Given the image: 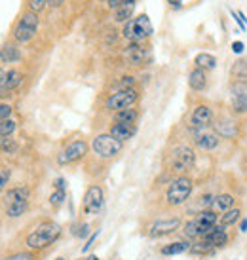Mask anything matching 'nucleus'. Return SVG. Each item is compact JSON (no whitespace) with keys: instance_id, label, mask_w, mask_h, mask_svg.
Masks as SVG:
<instances>
[{"instance_id":"nucleus-1","label":"nucleus","mask_w":247,"mask_h":260,"mask_svg":"<svg viewBox=\"0 0 247 260\" xmlns=\"http://www.w3.org/2000/svg\"><path fill=\"white\" fill-rule=\"evenodd\" d=\"M61 236V226L51 220L38 224L35 230L27 236V247L33 251H42L46 247H50L51 243H55Z\"/></svg>"},{"instance_id":"nucleus-2","label":"nucleus","mask_w":247,"mask_h":260,"mask_svg":"<svg viewBox=\"0 0 247 260\" xmlns=\"http://www.w3.org/2000/svg\"><path fill=\"white\" fill-rule=\"evenodd\" d=\"M192 190H194V182L190 177H177L173 181L169 182V186L166 190V202L167 205H171V207H179L182 203H187V200L190 198L192 194Z\"/></svg>"},{"instance_id":"nucleus-3","label":"nucleus","mask_w":247,"mask_h":260,"mask_svg":"<svg viewBox=\"0 0 247 260\" xmlns=\"http://www.w3.org/2000/svg\"><path fill=\"white\" fill-rule=\"evenodd\" d=\"M152 32H154V27L146 14H141L137 17L130 19L128 23H123V30H122L123 37L128 38V40H131V42H143V40L152 37Z\"/></svg>"},{"instance_id":"nucleus-4","label":"nucleus","mask_w":247,"mask_h":260,"mask_svg":"<svg viewBox=\"0 0 247 260\" xmlns=\"http://www.w3.org/2000/svg\"><path fill=\"white\" fill-rule=\"evenodd\" d=\"M38 25H40V17L38 14L35 12H25V14L19 17V21L15 23L14 30H12V35H14V40L19 44H27L30 42L33 38L37 37L38 32Z\"/></svg>"},{"instance_id":"nucleus-5","label":"nucleus","mask_w":247,"mask_h":260,"mask_svg":"<svg viewBox=\"0 0 247 260\" xmlns=\"http://www.w3.org/2000/svg\"><path fill=\"white\" fill-rule=\"evenodd\" d=\"M196 164V154L190 146H175L169 154V171L173 173H187Z\"/></svg>"},{"instance_id":"nucleus-6","label":"nucleus","mask_w":247,"mask_h":260,"mask_svg":"<svg viewBox=\"0 0 247 260\" xmlns=\"http://www.w3.org/2000/svg\"><path fill=\"white\" fill-rule=\"evenodd\" d=\"M139 101V91L137 87H128V89H118L114 93H110L105 101V110L109 112H118L123 109H131L135 103Z\"/></svg>"},{"instance_id":"nucleus-7","label":"nucleus","mask_w":247,"mask_h":260,"mask_svg":"<svg viewBox=\"0 0 247 260\" xmlns=\"http://www.w3.org/2000/svg\"><path fill=\"white\" fill-rule=\"evenodd\" d=\"M91 148H94V152L99 156V158L112 159L122 152L123 143H120L118 139H114L110 133H101V135L94 137V141H91Z\"/></svg>"},{"instance_id":"nucleus-8","label":"nucleus","mask_w":247,"mask_h":260,"mask_svg":"<svg viewBox=\"0 0 247 260\" xmlns=\"http://www.w3.org/2000/svg\"><path fill=\"white\" fill-rule=\"evenodd\" d=\"M105 207V192L99 184H91V186L86 190L84 194V200H82V209H84V215H99Z\"/></svg>"},{"instance_id":"nucleus-9","label":"nucleus","mask_w":247,"mask_h":260,"mask_svg":"<svg viewBox=\"0 0 247 260\" xmlns=\"http://www.w3.org/2000/svg\"><path fill=\"white\" fill-rule=\"evenodd\" d=\"M87 154V143L86 141H73L57 154V164L59 166H73L76 161H80L84 156Z\"/></svg>"},{"instance_id":"nucleus-10","label":"nucleus","mask_w":247,"mask_h":260,"mask_svg":"<svg viewBox=\"0 0 247 260\" xmlns=\"http://www.w3.org/2000/svg\"><path fill=\"white\" fill-rule=\"evenodd\" d=\"M209 125H213V109L209 105H198L190 116V129H209Z\"/></svg>"},{"instance_id":"nucleus-11","label":"nucleus","mask_w":247,"mask_h":260,"mask_svg":"<svg viewBox=\"0 0 247 260\" xmlns=\"http://www.w3.org/2000/svg\"><path fill=\"white\" fill-rule=\"evenodd\" d=\"M182 226V220L179 217H169V218H160V220H156V222L150 226V230H148V236L150 238H166L169 234H173L177 232L179 228Z\"/></svg>"},{"instance_id":"nucleus-12","label":"nucleus","mask_w":247,"mask_h":260,"mask_svg":"<svg viewBox=\"0 0 247 260\" xmlns=\"http://www.w3.org/2000/svg\"><path fill=\"white\" fill-rule=\"evenodd\" d=\"M123 55H126L130 65H145L146 61L150 59V50L143 42H131L126 48Z\"/></svg>"},{"instance_id":"nucleus-13","label":"nucleus","mask_w":247,"mask_h":260,"mask_svg":"<svg viewBox=\"0 0 247 260\" xmlns=\"http://www.w3.org/2000/svg\"><path fill=\"white\" fill-rule=\"evenodd\" d=\"M194 133V143H196L198 148L202 150H215L219 145H221V137H219L215 131L209 129H200V131H192Z\"/></svg>"},{"instance_id":"nucleus-14","label":"nucleus","mask_w":247,"mask_h":260,"mask_svg":"<svg viewBox=\"0 0 247 260\" xmlns=\"http://www.w3.org/2000/svg\"><path fill=\"white\" fill-rule=\"evenodd\" d=\"M213 131L223 139H234L240 133V125L234 118H219L217 122H213Z\"/></svg>"},{"instance_id":"nucleus-15","label":"nucleus","mask_w":247,"mask_h":260,"mask_svg":"<svg viewBox=\"0 0 247 260\" xmlns=\"http://www.w3.org/2000/svg\"><path fill=\"white\" fill-rule=\"evenodd\" d=\"M202 241H204L209 249H219V247H225L226 243H228V232H226L225 226L217 224L213 230H209L207 234H204V236H202Z\"/></svg>"},{"instance_id":"nucleus-16","label":"nucleus","mask_w":247,"mask_h":260,"mask_svg":"<svg viewBox=\"0 0 247 260\" xmlns=\"http://www.w3.org/2000/svg\"><path fill=\"white\" fill-rule=\"evenodd\" d=\"M198 230H200V236L207 234L209 230H213L219 224V215L213 209H204L202 213H198V217L194 218Z\"/></svg>"},{"instance_id":"nucleus-17","label":"nucleus","mask_w":247,"mask_h":260,"mask_svg":"<svg viewBox=\"0 0 247 260\" xmlns=\"http://www.w3.org/2000/svg\"><path fill=\"white\" fill-rule=\"evenodd\" d=\"M109 133L112 135L114 139H118L120 143H126V141H130L135 133H137V125L135 123H123V122H114L110 125Z\"/></svg>"},{"instance_id":"nucleus-18","label":"nucleus","mask_w":247,"mask_h":260,"mask_svg":"<svg viewBox=\"0 0 247 260\" xmlns=\"http://www.w3.org/2000/svg\"><path fill=\"white\" fill-rule=\"evenodd\" d=\"M189 86L190 89H194V91H204L205 87H207V73H205L204 69H192L189 74Z\"/></svg>"},{"instance_id":"nucleus-19","label":"nucleus","mask_w":247,"mask_h":260,"mask_svg":"<svg viewBox=\"0 0 247 260\" xmlns=\"http://www.w3.org/2000/svg\"><path fill=\"white\" fill-rule=\"evenodd\" d=\"M135 0H123L122 4L114 10V21L116 23H128L133 19V12H135Z\"/></svg>"},{"instance_id":"nucleus-20","label":"nucleus","mask_w":247,"mask_h":260,"mask_svg":"<svg viewBox=\"0 0 247 260\" xmlns=\"http://www.w3.org/2000/svg\"><path fill=\"white\" fill-rule=\"evenodd\" d=\"M23 82V76L19 71H15V69H8V74L4 82H2V86H0V91L2 93H8V91H14L15 87L19 86Z\"/></svg>"},{"instance_id":"nucleus-21","label":"nucleus","mask_w":247,"mask_h":260,"mask_svg":"<svg viewBox=\"0 0 247 260\" xmlns=\"http://www.w3.org/2000/svg\"><path fill=\"white\" fill-rule=\"evenodd\" d=\"M29 196H30V190L27 186L10 188V190H6V194H4V205L19 202V200H29Z\"/></svg>"},{"instance_id":"nucleus-22","label":"nucleus","mask_w":247,"mask_h":260,"mask_svg":"<svg viewBox=\"0 0 247 260\" xmlns=\"http://www.w3.org/2000/svg\"><path fill=\"white\" fill-rule=\"evenodd\" d=\"M190 247H192V243H189V241H173V243H167V245L162 247L160 253L164 256H175V254L190 251Z\"/></svg>"},{"instance_id":"nucleus-23","label":"nucleus","mask_w":247,"mask_h":260,"mask_svg":"<svg viewBox=\"0 0 247 260\" xmlns=\"http://www.w3.org/2000/svg\"><path fill=\"white\" fill-rule=\"evenodd\" d=\"M4 211H6V217L10 218L21 217V215H25L29 211V200H19V202L8 203V205H4Z\"/></svg>"},{"instance_id":"nucleus-24","label":"nucleus","mask_w":247,"mask_h":260,"mask_svg":"<svg viewBox=\"0 0 247 260\" xmlns=\"http://www.w3.org/2000/svg\"><path fill=\"white\" fill-rule=\"evenodd\" d=\"M234 196L232 194H221V196H215V200H213V211L215 213H226L228 209H232L234 207Z\"/></svg>"},{"instance_id":"nucleus-25","label":"nucleus","mask_w":247,"mask_h":260,"mask_svg":"<svg viewBox=\"0 0 247 260\" xmlns=\"http://www.w3.org/2000/svg\"><path fill=\"white\" fill-rule=\"evenodd\" d=\"M21 59V53L14 44H6L0 48V63H17Z\"/></svg>"},{"instance_id":"nucleus-26","label":"nucleus","mask_w":247,"mask_h":260,"mask_svg":"<svg viewBox=\"0 0 247 260\" xmlns=\"http://www.w3.org/2000/svg\"><path fill=\"white\" fill-rule=\"evenodd\" d=\"M139 118V110L137 109H123V110H118L112 114V120L114 122H123V123H135Z\"/></svg>"},{"instance_id":"nucleus-27","label":"nucleus","mask_w":247,"mask_h":260,"mask_svg":"<svg viewBox=\"0 0 247 260\" xmlns=\"http://www.w3.org/2000/svg\"><path fill=\"white\" fill-rule=\"evenodd\" d=\"M194 63H196V67L204 69V71H213L217 67V57L211 55V53L202 51V53H198L196 57H194Z\"/></svg>"},{"instance_id":"nucleus-28","label":"nucleus","mask_w":247,"mask_h":260,"mask_svg":"<svg viewBox=\"0 0 247 260\" xmlns=\"http://www.w3.org/2000/svg\"><path fill=\"white\" fill-rule=\"evenodd\" d=\"M230 109L234 114H247V93L245 95H230Z\"/></svg>"},{"instance_id":"nucleus-29","label":"nucleus","mask_w":247,"mask_h":260,"mask_svg":"<svg viewBox=\"0 0 247 260\" xmlns=\"http://www.w3.org/2000/svg\"><path fill=\"white\" fill-rule=\"evenodd\" d=\"M230 76L232 80H243L247 82V59H238L230 67Z\"/></svg>"},{"instance_id":"nucleus-30","label":"nucleus","mask_w":247,"mask_h":260,"mask_svg":"<svg viewBox=\"0 0 247 260\" xmlns=\"http://www.w3.org/2000/svg\"><path fill=\"white\" fill-rule=\"evenodd\" d=\"M240 218H241V209L240 207H238V209L232 207V209H228L226 213H223V217L219 218V224L228 228V226H232V224H238Z\"/></svg>"},{"instance_id":"nucleus-31","label":"nucleus","mask_w":247,"mask_h":260,"mask_svg":"<svg viewBox=\"0 0 247 260\" xmlns=\"http://www.w3.org/2000/svg\"><path fill=\"white\" fill-rule=\"evenodd\" d=\"M15 127H17V123L12 120V118H8V120H2L0 122V137H12L14 135Z\"/></svg>"},{"instance_id":"nucleus-32","label":"nucleus","mask_w":247,"mask_h":260,"mask_svg":"<svg viewBox=\"0 0 247 260\" xmlns=\"http://www.w3.org/2000/svg\"><path fill=\"white\" fill-rule=\"evenodd\" d=\"M182 234H184L189 239L202 238V236H200V230H198V226H196V222H194V218H192V220H189L187 224H182Z\"/></svg>"},{"instance_id":"nucleus-33","label":"nucleus","mask_w":247,"mask_h":260,"mask_svg":"<svg viewBox=\"0 0 247 260\" xmlns=\"http://www.w3.org/2000/svg\"><path fill=\"white\" fill-rule=\"evenodd\" d=\"M247 93V82L243 80H232L230 82V95H245Z\"/></svg>"},{"instance_id":"nucleus-34","label":"nucleus","mask_w":247,"mask_h":260,"mask_svg":"<svg viewBox=\"0 0 247 260\" xmlns=\"http://www.w3.org/2000/svg\"><path fill=\"white\" fill-rule=\"evenodd\" d=\"M67 200V190H53V194L50 196V203L53 207H59L63 205Z\"/></svg>"},{"instance_id":"nucleus-35","label":"nucleus","mask_w":247,"mask_h":260,"mask_svg":"<svg viewBox=\"0 0 247 260\" xmlns=\"http://www.w3.org/2000/svg\"><path fill=\"white\" fill-rule=\"evenodd\" d=\"M0 150L6 152V154H12V152L17 150V145H15V143L10 137H4L2 141H0Z\"/></svg>"},{"instance_id":"nucleus-36","label":"nucleus","mask_w":247,"mask_h":260,"mask_svg":"<svg viewBox=\"0 0 247 260\" xmlns=\"http://www.w3.org/2000/svg\"><path fill=\"white\" fill-rule=\"evenodd\" d=\"M46 6H48V0H29V10L35 14H40Z\"/></svg>"},{"instance_id":"nucleus-37","label":"nucleus","mask_w":247,"mask_h":260,"mask_svg":"<svg viewBox=\"0 0 247 260\" xmlns=\"http://www.w3.org/2000/svg\"><path fill=\"white\" fill-rule=\"evenodd\" d=\"M10 177H12V171L8 167H0V192L6 188V184L10 182Z\"/></svg>"},{"instance_id":"nucleus-38","label":"nucleus","mask_w":247,"mask_h":260,"mask_svg":"<svg viewBox=\"0 0 247 260\" xmlns=\"http://www.w3.org/2000/svg\"><path fill=\"white\" fill-rule=\"evenodd\" d=\"M87 234H89V224H80V226L76 228V232H74V236L80 239L87 238Z\"/></svg>"},{"instance_id":"nucleus-39","label":"nucleus","mask_w":247,"mask_h":260,"mask_svg":"<svg viewBox=\"0 0 247 260\" xmlns=\"http://www.w3.org/2000/svg\"><path fill=\"white\" fill-rule=\"evenodd\" d=\"M2 260H35V256L30 253H15V254H12V256H6V258H2Z\"/></svg>"},{"instance_id":"nucleus-40","label":"nucleus","mask_w":247,"mask_h":260,"mask_svg":"<svg viewBox=\"0 0 247 260\" xmlns=\"http://www.w3.org/2000/svg\"><path fill=\"white\" fill-rule=\"evenodd\" d=\"M97 236H99V232H94L89 238H87V241H86V245L82 247V253H87L91 247H94V243H95V239H97Z\"/></svg>"},{"instance_id":"nucleus-41","label":"nucleus","mask_w":247,"mask_h":260,"mask_svg":"<svg viewBox=\"0 0 247 260\" xmlns=\"http://www.w3.org/2000/svg\"><path fill=\"white\" fill-rule=\"evenodd\" d=\"M10 116H12V107L10 105H0V122L8 120Z\"/></svg>"},{"instance_id":"nucleus-42","label":"nucleus","mask_w":247,"mask_h":260,"mask_svg":"<svg viewBox=\"0 0 247 260\" xmlns=\"http://www.w3.org/2000/svg\"><path fill=\"white\" fill-rule=\"evenodd\" d=\"M55 190H67V182H65V179L63 177H59V179H55Z\"/></svg>"},{"instance_id":"nucleus-43","label":"nucleus","mask_w":247,"mask_h":260,"mask_svg":"<svg viewBox=\"0 0 247 260\" xmlns=\"http://www.w3.org/2000/svg\"><path fill=\"white\" fill-rule=\"evenodd\" d=\"M232 51H234V53H238V55H240L241 51H243V42H240V40H236V42H232Z\"/></svg>"},{"instance_id":"nucleus-44","label":"nucleus","mask_w":247,"mask_h":260,"mask_svg":"<svg viewBox=\"0 0 247 260\" xmlns=\"http://www.w3.org/2000/svg\"><path fill=\"white\" fill-rule=\"evenodd\" d=\"M63 2H65V0H48V6L59 8V6H63Z\"/></svg>"},{"instance_id":"nucleus-45","label":"nucleus","mask_w":247,"mask_h":260,"mask_svg":"<svg viewBox=\"0 0 247 260\" xmlns=\"http://www.w3.org/2000/svg\"><path fill=\"white\" fill-rule=\"evenodd\" d=\"M169 2V6L171 8H181L182 6V0H167Z\"/></svg>"},{"instance_id":"nucleus-46","label":"nucleus","mask_w":247,"mask_h":260,"mask_svg":"<svg viewBox=\"0 0 247 260\" xmlns=\"http://www.w3.org/2000/svg\"><path fill=\"white\" fill-rule=\"evenodd\" d=\"M6 74H8V69H0V86H2V82L6 78Z\"/></svg>"},{"instance_id":"nucleus-47","label":"nucleus","mask_w":247,"mask_h":260,"mask_svg":"<svg viewBox=\"0 0 247 260\" xmlns=\"http://www.w3.org/2000/svg\"><path fill=\"white\" fill-rule=\"evenodd\" d=\"M240 230L241 232H247V218H243V220L240 222Z\"/></svg>"},{"instance_id":"nucleus-48","label":"nucleus","mask_w":247,"mask_h":260,"mask_svg":"<svg viewBox=\"0 0 247 260\" xmlns=\"http://www.w3.org/2000/svg\"><path fill=\"white\" fill-rule=\"evenodd\" d=\"M86 260H99V256H95V254H89Z\"/></svg>"},{"instance_id":"nucleus-49","label":"nucleus","mask_w":247,"mask_h":260,"mask_svg":"<svg viewBox=\"0 0 247 260\" xmlns=\"http://www.w3.org/2000/svg\"><path fill=\"white\" fill-rule=\"evenodd\" d=\"M55 260H65V258H63V256H59V258H55Z\"/></svg>"},{"instance_id":"nucleus-50","label":"nucleus","mask_w":247,"mask_h":260,"mask_svg":"<svg viewBox=\"0 0 247 260\" xmlns=\"http://www.w3.org/2000/svg\"><path fill=\"white\" fill-rule=\"evenodd\" d=\"M101 2H109V0H101Z\"/></svg>"},{"instance_id":"nucleus-51","label":"nucleus","mask_w":247,"mask_h":260,"mask_svg":"<svg viewBox=\"0 0 247 260\" xmlns=\"http://www.w3.org/2000/svg\"><path fill=\"white\" fill-rule=\"evenodd\" d=\"M0 141H2V139H0Z\"/></svg>"}]
</instances>
